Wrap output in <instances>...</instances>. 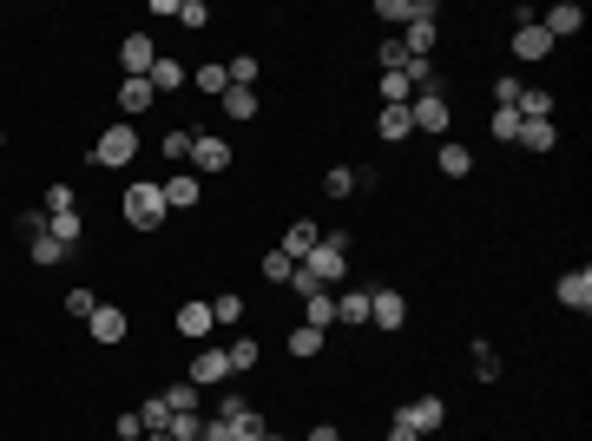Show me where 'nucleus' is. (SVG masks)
<instances>
[{
	"mask_svg": "<svg viewBox=\"0 0 592 441\" xmlns=\"http://www.w3.org/2000/svg\"><path fill=\"white\" fill-rule=\"evenodd\" d=\"M349 251H356V231H323V244L303 257V277H310L316 290H336L349 277Z\"/></svg>",
	"mask_w": 592,
	"mask_h": 441,
	"instance_id": "obj_1",
	"label": "nucleus"
},
{
	"mask_svg": "<svg viewBox=\"0 0 592 441\" xmlns=\"http://www.w3.org/2000/svg\"><path fill=\"white\" fill-rule=\"evenodd\" d=\"M119 211H125V224L132 231H165V191H158V178H132L125 185V198H119Z\"/></svg>",
	"mask_w": 592,
	"mask_h": 441,
	"instance_id": "obj_2",
	"label": "nucleus"
},
{
	"mask_svg": "<svg viewBox=\"0 0 592 441\" xmlns=\"http://www.w3.org/2000/svg\"><path fill=\"white\" fill-rule=\"evenodd\" d=\"M132 158H139V126H106L99 132V145L93 152H86V165H106V172H125V165H132Z\"/></svg>",
	"mask_w": 592,
	"mask_h": 441,
	"instance_id": "obj_3",
	"label": "nucleus"
},
{
	"mask_svg": "<svg viewBox=\"0 0 592 441\" xmlns=\"http://www.w3.org/2000/svg\"><path fill=\"white\" fill-rule=\"evenodd\" d=\"M231 165H237L231 139H218V132H198V139H191V172L198 178H218V172H231Z\"/></svg>",
	"mask_w": 592,
	"mask_h": 441,
	"instance_id": "obj_4",
	"label": "nucleus"
},
{
	"mask_svg": "<svg viewBox=\"0 0 592 441\" xmlns=\"http://www.w3.org/2000/svg\"><path fill=\"white\" fill-rule=\"evenodd\" d=\"M369 323H375L382 336H395V330L408 323V297H402L395 284H375V290H369Z\"/></svg>",
	"mask_w": 592,
	"mask_h": 441,
	"instance_id": "obj_5",
	"label": "nucleus"
},
{
	"mask_svg": "<svg viewBox=\"0 0 592 441\" xmlns=\"http://www.w3.org/2000/svg\"><path fill=\"white\" fill-rule=\"evenodd\" d=\"M408 119H415V132H421V139H448L454 106H448V93H428V99H415V106H408Z\"/></svg>",
	"mask_w": 592,
	"mask_h": 441,
	"instance_id": "obj_6",
	"label": "nucleus"
},
{
	"mask_svg": "<svg viewBox=\"0 0 592 441\" xmlns=\"http://www.w3.org/2000/svg\"><path fill=\"white\" fill-rule=\"evenodd\" d=\"M395 422H402V428H415V435H435V428L448 422V402H441V395H428V389H421L415 402H402V409H395Z\"/></svg>",
	"mask_w": 592,
	"mask_h": 441,
	"instance_id": "obj_7",
	"label": "nucleus"
},
{
	"mask_svg": "<svg viewBox=\"0 0 592 441\" xmlns=\"http://www.w3.org/2000/svg\"><path fill=\"white\" fill-rule=\"evenodd\" d=\"M540 20L546 33H553V47H560V40H579V33H586V7H579V0H560V7H546V14H533Z\"/></svg>",
	"mask_w": 592,
	"mask_h": 441,
	"instance_id": "obj_8",
	"label": "nucleus"
},
{
	"mask_svg": "<svg viewBox=\"0 0 592 441\" xmlns=\"http://www.w3.org/2000/svg\"><path fill=\"white\" fill-rule=\"evenodd\" d=\"M185 382H198V389H224V382H231V363H224V349H218V343H204L198 356H191Z\"/></svg>",
	"mask_w": 592,
	"mask_h": 441,
	"instance_id": "obj_9",
	"label": "nucleus"
},
{
	"mask_svg": "<svg viewBox=\"0 0 592 441\" xmlns=\"http://www.w3.org/2000/svg\"><path fill=\"white\" fill-rule=\"evenodd\" d=\"M119 66H125V79H145L158 66V40L152 33H125L119 40Z\"/></svg>",
	"mask_w": 592,
	"mask_h": 441,
	"instance_id": "obj_10",
	"label": "nucleus"
},
{
	"mask_svg": "<svg viewBox=\"0 0 592 441\" xmlns=\"http://www.w3.org/2000/svg\"><path fill=\"white\" fill-rule=\"evenodd\" d=\"M514 60H520V66L553 60V33H546L540 20H520V27H514Z\"/></svg>",
	"mask_w": 592,
	"mask_h": 441,
	"instance_id": "obj_11",
	"label": "nucleus"
},
{
	"mask_svg": "<svg viewBox=\"0 0 592 441\" xmlns=\"http://www.w3.org/2000/svg\"><path fill=\"white\" fill-rule=\"evenodd\" d=\"M125 330H132V316H125L119 310V303H99V310L93 316H86V336H93V343H125Z\"/></svg>",
	"mask_w": 592,
	"mask_h": 441,
	"instance_id": "obj_12",
	"label": "nucleus"
},
{
	"mask_svg": "<svg viewBox=\"0 0 592 441\" xmlns=\"http://www.w3.org/2000/svg\"><path fill=\"white\" fill-rule=\"evenodd\" d=\"M158 191H165V211H198L204 178L198 172H172V178H158Z\"/></svg>",
	"mask_w": 592,
	"mask_h": 441,
	"instance_id": "obj_13",
	"label": "nucleus"
},
{
	"mask_svg": "<svg viewBox=\"0 0 592 441\" xmlns=\"http://www.w3.org/2000/svg\"><path fill=\"white\" fill-rule=\"evenodd\" d=\"M553 297H560L573 316H586V310H592V270H586V264H579V270H566L560 284H553Z\"/></svg>",
	"mask_w": 592,
	"mask_h": 441,
	"instance_id": "obj_14",
	"label": "nucleus"
},
{
	"mask_svg": "<svg viewBox=\"0 0 592 441\" xmlns=\"http://www.w3.org/2000/svg\"><path fill=\"white\" fill-rule=\"evenodd\" d=\"M316 244H323V224H316V218H296L290 231H283V244H277V251L290 257V264H303V257H310Z\"/></svg>",
	"mask_w": 592,
	"mask_h": 441,
	"instance_id": "obj_15",
	"label": "nucleus"
},
{
	"mask_svg": "<svg viewBox=\"0 0 592 441\" xmlns=\"http://www.w3.org/2000/svg\"><path fill=\"white\" fill-rule=\"evenodd\" d=\"M112 99H119V119H139V112H152V79H119V93H112Z\"/></svg>",
	"mask_w": 592,
	"mask_h": 441,
	"instance_id": "obj_16",
	"label": "nucleus"
},
{
	"mask_svg": "<svg viewBox=\"0 0 592 441\" xmlns=\"http://www.w3.org/2000/svg\"><path fill=\"white\" fill-rule=\"evenodd\" d=\"M369 290H336V323L343 330H369Z\"/></svg>",
	"mask_w": 592,
	"mask_h": 441,
	"instance_id": "obj_17",
	"label": "nucleus"
},
{
	"mask_svg": "<svg viewBox=\"0 0 592 441\" xmlns=\"http://www.w3.org/2000/svg\"><path fill=\"white\" fill-rule=\"evenodd\" d=\"M145 79H152V93L165 99V93H178V86H191V66H185V60H172V53H158V66H152Z\"/></svg>",
	"mask_w": 592,
	"mask_h": 441,
	"instance_id": "obj_18",
	"label": "nucleus"
},
{
	"mask_svg": "<svg viewBox=\"0 0 592 441\" xmlns=\"http://www.w3.org/2000/svg\"><path fill=\"white\" fill-rule=\"evenodd\" d=\"M172 330L178 336H198V343H204V336H211V330H218V323H211V303H178V316H172Z\"/></svg>",
	"mask_w": 592,
	"mask_h": 441,
	"instance_id": "obj_19",
	"label": "nucleus"
},
{
	"mask_svg": "<svg viewBox=\"0 0 592 441\" xmlns=\"http://www.w3.org/2000/svg\"><path fill=\"white\" fill-rule=\"evenodd\" d=\"M218 106H224V119H237V126H244V119H257V112H264V93H257V86H231Z\"/></svg>",
	"mask_w": 592,
	"mask_h": 441,
	"instance_id": "obj_20",
	"label": "nucleus"
},
{
	"mask_svg": "<svg viewBox=\"0 0 592 441\" xmlns=\"http://www.w3.org/2000/svg\"><path fill=\"white\" fill-rule=\"evenodd\" d=\"M408 132H415V119H408V106H375V139L402 145Z\"/></svg>",
	"mask_w": 592,
	"mask_h": 441,
	"instance_id": "obj_21",
	"label": "nucleus"
},
{
	"mask_svg": "<svg viewBox=\"0 0 592 441\" xmlns=\"http://www.w3.org/2000/svg\"><path fill=\"white\" fill-rule=\"evenodd\" d=\"M303 323H310V330H336V290H310V297H303Z\"/></svg>",
	"mask_w": 592,
	"mask_h": 441,
	"instance_id": "obj_22",
	"label": "nucleus"
},
{
	"mask_svg": "<svg viewBox=\"0 0 592 441\" xmlns=\"http://www.w3.org/2000/svg\"><path fill=\"white\" fill-rule=\"evenodd\" d=\"M224 363H231V376H250V369L264 363V349H257V336H231V343H224Z\"/></svg>",
	"mask_w": 592,
	"mask_h": 441,
	"instance_id": "obj_23",
	"label": "nucleus"
},
{
	"mask_svg": "<svg viewBox=\"0 0 592 441\" xmlns=\"http://www.w3.org/2000/svg\"><path fill=\"white\" fill-rule=\"evenodd\" d=\"M514 145H527V152H553V145H560V126H553V119H520V139Z\"/></svg>",
	"mask_w": 592,
	"mask_h": 441,
	"instance_id": "obj_24",
	"label": "nucleus"
},
{
	"mask_svg": "<svg viewBox=\"0 0 592 441\" xmlns=\"http://www.w3.org/2000/svg\"><path fill=\"white\" fill-rule=\"evenodd\" d=\"M435 165H441V178H468V172H474V152H468L461 139H441Z\"/></svg>",
	"mask_w": 592,
	"mask_h": 441,
	"instance_id": "obj_25",
	"label": "nucleus"
},
{
	"mask_svg": "<svg viewBox=\"0 0 592 441\" xmlns=\"http://www.w3.org/2000/svg\"><path fill=\"white\" fill-rule=\"evenodd\" d=\"M158 395H165V409H172V415H204V389H198V382H172V389H158Z\"/></svg>",
	"mask_w": 592,
	"mask_h": 441,
	"instance_id": "obj_26",
	"label": "nucleus"
},
{
	"mask_svg": "<svg viewBox=\"0 0 592 441\" xmlns=\"http://www.w3.org/2000/svg\"><path fill=\"white\" fill-rule=\"evenodd\" d=\"M191 86H198L204 99H224V93H231V73H224L218 60H204V66H191Z\"/></svg>",
	"mask_w": 592,
	"mask_h": 441,
	"instance_id": "obj_27",
	"label": "nucleus"
},
{
	"mask_svg": "<svg viewBox=\"0 0 592 441\" xmlns=\"http://www.w3.org/2000/svg\"><path fill=\"white\" fill-rule=\"evenodd\" d=\"M27 257H33V264H40V270H53V264H66V257H73V251H66V244H60V237H53V231H40V237H33V244H27Z\"/></svg>",
	"mask_w": 592,
	"mask_h": 441,
	"instance_id": "obj_28",
	"label": "nucleus"
},
{
	"mask_svg": "<svg viewBox=\"0 0 592 441\" xmlns=\"http://www.w3.org/2000/svg\"><path fill=\"white\" fill-rule=\"evenodd\" d=\"M211 323H218V330H237V323H244V297H237V290H218V297H211Z\"/></svg>",
	"mask_w": 592,
	"mask_h": 441,
	"instance_id": "obj_29",
	"label": "nucleus"
},
{
	"mask_svg": "<svg viewBox=\"0 0 592 441\" xmlns=\"http://www.w3.org/2000/svg\"><path fill=\"white\" fill-rule=\"evenodd\" d=\"M323 191H329V198H356V191H362V172H356V165H329V172H323Z\"/></svg>",
	"mask_w": 592,
	"mask_h": 441,
	"instance_id": "obj_30",
	"label": "nucleus"
},
{
	"mask_svg": "<svg viewBox=\"0 0 592 441\" xmlns=\"http://www.w3.org/2000/svg\"><path fill=\"white\" fill-rule=\"evenodd\" d=\"M468 363H474V376H481V382H500V349L487 343V336H474V349H468Z\"/></svg>",
	"mask_w": 592,
	"mask_h": 441,
	"instance_id": "obj_31",
	"label": "nucleus"
},
{
	"mask_svg": "<svg viewBox=\"0 0 592 441\" xmlns=\"http://www.w3.org/2000/svg\"><path fill=\"white\" fill-rule=\"evenodd\" d=\"M375 93H382V106H415V86H408V73H382V79H375Z\"/></svg>",
	"mask_w": 592,
	"mask_h": 441,
	"instance_id": "obj_32",
	"label": "nucleus"
},
{
	"mask_svg": "<svg viewBox=\"0 0 592 441\" xmlns=\"http://www.w3.org/2000/svg\"><path fill=\"white\" fill-rule=\"evenodd\" d=\"M520 119H553V93H546V86H520Z\"/></svg>",
	"mask_w": 592,
	"mask_h": 441,
	"instance_id": "obj_33",
	"label": "nucleus"
},
{
	"mask_svg": "<svg viewBox=\"0 0 592 441\" xmlns=\"http://www.w3.org/2000/svg\"><path fill=\"white\" fill-rule=\"evenodd\" d=\"M47 231L60 237L66 251H79V237H86V218H79V211H60V218H47Z\"/></svg>",
	"mask_w": 592,
	"mask_h": 441,
	"instance_id": "obj_34",
	"label": "nucleus"
},
{
	"mask_svg": "<svg viewBox=\"0 0 592 441\" xmlns=\"http://www.w3.org/2000/svg\"><path fill=\"white\" fill-rule=\"evenodd\" d=\"M224 73H231V86H257V79H264V60H257V53H237V60H224Z\"/></svg>",
	"mask_w": 592,
	"mask_h": 441,
	"instance_id": "obj_35",
	"label": "nucleus"
},
{
	"mask_svg": "<svg viewBox=\"0 0 592 441\" xmlns=\"http://www.w3.org/2000/svg\"><path fill=\"white\" fill-rule=\"evenodd\" d=\"M139 422H145V435H165V422H172L165 395H145V402H139Z\"/></svg>",
	"mask_w": 592,
	"mask_h": 441,
	"instance_id": "obj_36",
	"label": "nucleus"
},
{
	"mask_svg": "<svg viewBox=\"0 0 592 441\" xmlns=\"http://www.w3.org/2000/svg\"><path fill=\"white\" fill-rule=\"evenodd\" d=\"M487 132H494L500 145H514V139H520V112H514V106H494V119H487Z\"/></svg>",
	"mask_w": 592,
	"mask_h": 441,
	"instance_id": "obj_37",
	"label": "nucleus"
},
{
	"mask_svg": "<svg viewBox=\"0 0 592 441\" xmlns=\"http://www.w3.org/2000/svg\"><path fill=\"white\" fill-rule=\"evenodd\" d=\"M40 211H47V218H60V211H79V191L53 178V185H47V205H40Z\"/></svg>",
	"mask_w": 592,
	"mask_h": 441,
	"instance_id": "obj_38",
	"label": "nucleus"
},
{
	"mask_svg": "<svg viewBox=\"0 0 592 441\" xmlns=\"http://www.w3.org/2000/svg\"><path fill=\"white\" fill-rule=\"evenodd\" d=\"M290 356H323V330L296 323V330H290Z\"/></svg>",
	"mask_w": 592,
	"mask_h": 441,
	"instance_id": "obj_39",
	"label": "nucleus"
},
{
	"mask_svg": "<svg viewBox=\"0 0 592 441\" xmlns=\"http://www.w3.org/2000/svg\"><path fill=\"white\" fill-rule=\"evenodd\" d=\"M93 310H99V297H93L86 284H73V290H66V316H73V323H86Z\"/></svg>",
	"mask_w": 592,
	"mask_h": 441,
	"instance_id": "obj_40",
	"label": "nucleus"
},
{
	"mask_svg": "<svg viewBox=\"0 0 592 441\" xmlns=\"http://www.w3.org/2000/svg\"><path fill=\"white\" fill-rule=\"evenodd\" d=\"M231 428H237V441H264L270 435V422L257 409H244V415H231Z\"/></svg>",
	"mask_w": 592,
	"mask_h": 441,
	"instance_id": "obj_41",
	"label": "nucleus"
},
{
	"mask_svg": "<svg viewBox=\"0 0 592 441\" xmlns=\"http://www.w3.org/2000/svg\"><path fill=\"white\" fill-rule=\"evenodd\" d=\"M369 14H375V20H395V27H408V20H415V0H375Z\"/></svg>",
	"mask_w": 592,
	"mask_h": 441,
	"instance_id": "obj_42",
	"label": "nucleus"
},
{
	"mask_svg": "<svg viewBox=\"0 0 592 441\" xmlns=\"http://www.w3.org/2000/svg\"><path fill=\"white\" fill-rule=\"evenodd\" d=\"M178 27L204 33V27H211V7H204V0H178Z\"/></svg>",
	"mask_w": 592,
	"mask_h": 441,
	"instance_id": "obj_43",
	"label": "nucleus"
},
{
	"mask_svg": "<svg viewBox=\"0 0 592 441\" xmlns=\"http://www.w3.org/2000/svg\"><path fill=\"white\" fill-rule=\"evenodd\" d=\"M264 277H270V284H290V277H296V264H290V257L277 251V244L264 251Z\"/></svg>",
	"mask_w": 592,
	"mask_h": 441,
	"instance_id": "obj_44",
	"label": "nucleus"
},
{
	"mask_svg": "<svg viewBox=\"0 0 592 441\" xmlns=\"http://www.w3.org/2000/svg\"><path fill=\"white\" fill-rule=\"evenodd\" d=\"M191 139H198V132H165V158H172V165H191Z\"/></svg>",
	"mask_w": 592,
	"mask_h": 441,
	"instance_id": "obj_45",
	"label": "nucleus"
},
{
	"mask_svg": "<svg viewBox=\"0 0 592 441\" xmlns=\"http://www.w3.org/2000/svg\"><path fill=\"white\" fill-rule=\"evenodd\" d=\"M165 435H172V441H198V435H204V415H172V422H165Z\"/></svg>",
	"mask_w": 592,
	"mask_h": 441,
	"instance_id": "obj_46",
	"label": "nucleus"
},
{
	"mask_svg": "<svg viewBox=\"0 0 592 441\" xmlns=\"http://www.w3.org/2000/svg\"><path fill=\"white\" fill-rule=\"evenodd\" d=\"M520 86H527L520 73H500L494 79V106H520Z\"/></svg>",
	"mask_w": 592,
	"mask_h": 441,
	"instance_id": "obj_47",
	"label": "nucleus"
},
{
	"mask_svg": "<svg viewBox=\"0 0 592 441\" xmlns=\"http://www.w3.org/2000/svg\"><path fill=\"white\" fill-rule=\"evenodd\" d=\"M375 60H382V73H402L408 53H402V40H382V47H375Z\"/></svg>",
	"mask_w": 592,
	"mask_h": 441,
	"instance_id": "obj_48",
	"label": "nucleus"
},
{
	"mask_svg": "<svg viewBox=\"0 0 592 441\" xmlns=\"http://www.w3.org/2000/svg\"><path fill=\"white\" fill-rule=\"evenodd\" d=\"M145 435V422H139V409H125L119 422H112V441H139Z\"/></svg>",
	"mask_w": 592,
	"mask_h": 441,
	"instance_id": "obj_49",
	"label": "nucleus"
},
{
	"mask_svg": "<svg viewBox=\"0 0 592 441\" xmlns=\"http://www.w3.org/2000/svg\"><path fill=\"white\" fill-rule=\"evenodd\" d=\"M244 409H250L244 395H237V389H224V402H218V415H224V422H231V415H244Z\"/></svg>",
	"mask_w": 592,
	"mask_h": 441,
	"instance_id": "obj_50",
	"label": "nucleus"
},
{
	"mask_svg": "<svg viewBox=\"0 0 592 441\" xmlns=\"http://www.w3.org/2000/svg\"><path fill=\"white\" fill-rule=\"evenodd\" d=\"M303 441H343V428H336V422H316V428H310Z\"/></svg>",
	"mask_w": 592,
	"mask_h": 441,
	"instance_id": "obj_51",
	"label": "nucleus"
},
{
	"mask_svg": "<svg viewBox=\"0 0 592 441\" xmlns=\"http://www.w3.org/2000/svg\"><path fill=\"white\" fill-rule=\"evenodd\" d=\"M389 441H421L415 428H402V422H389Z\"/></svg>",
	"mask_w": 592,
	"mask_h": 441,
	"instance_id": "obj_52",
	"label": "nucleus"
},
{
	"mask_svg": "<svg viewBox=\"0 0 592 441\" xmlns=\"http://www.w3.org/2000/svg\"><path fill=\"white\" fill-rule=\"evenodd\" d=\"M264 441H303V435H264Z\"/></svg>",
	"mask_w": 592,
	"mask_h": 441,
	"instance_id": "obj_53",
	"label": "nucleus"
}]
</instances>
